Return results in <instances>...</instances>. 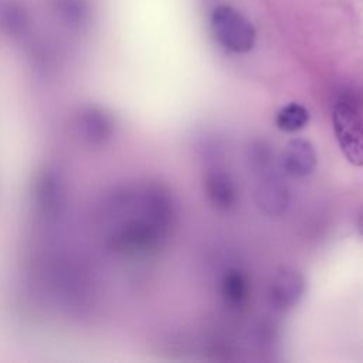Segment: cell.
<instances>
[{"instance_id": "3", "label": "cell", "mask_w": 363, "mask_h": 363, "mask_svg": "<svg viewBox=\"0 0 363 363\" xmlns=\"http://www.w3.org/2000/svg\"><path fill=\"white\" fill-rule=\"evenodd\" d=\"M333 133L345 159L363 166V118L349 102H339L332 112Z\"/></svg>"}, {"instance_id": "10", "label": "cell", "mask_w": 363, "mask_h": 363, "mask_svg": "<svg viewBox=\"0 0 363 363\" xmlns=\"http://www.w3.org/2000/svg\"><path fill=\"white\" fill-rule=\"evenodd\" d=\"M357 227H359V231L363 235V208L359 211V216H357Z\"/></svg>"}, {"instance_id": "1", "label": "cell", "mask_w": 363, "mask_h": 363, "mask_svg": "<svg viewBox=\"0 0 363 363\" xmlns=\"http://www.w3.org/2000/svg\"><path fill=\"white\" fill-rule=\"evenodd\" d=\"M16 96L0 84V170L14 177L26 157V140Z\"/></svg>"}, {"instance_id": "8", "label": "cell", "mask_w": 363, "mask_h": 363, "mask_svg": "<svg viewBox=\"0 0 363 363\" xmlns=\"http://www.w3.org/2000/svg\"><path fill=\"white\" fill-rule=\"evenodd\" d=\"M220 289L224 301L231 308H237L245 303L248 295V284L245 281V277L240 271L231 269L225 272L221 279Z\"/></svg>"}, {"instance_id": "9", "label": "cell", "mask_w": 363, "mask_h": 363, "mask_svg": "<svg viewBox=\"0 0 363 363\" xmlns=\"http://www.w3.org/2000/svg\"><path fill=\"white\" fill-rule=\"evenodd\" d=\"M308 121H309L308 109L298 102H289L284 105L275 115V123L278 129L289 133L303 129Z\"/></svg>"}, {"instance_id": "4", "label": "cell", "mask_w": 363, "mask_h": 363, "mask_svg": "<svg viewBox=\"0 0 363 363\" xmlns=\"http://www.w3.org/2000/svg\"><path fill=\"white\" fill-rule=\"evenodd\" d=\"M305 291V279L302 274L294 268L285 267L275 272L268 289L269 303L278 311L294 308L302 298Z\"/></svg>"}, {"instance_id": "6", "label": "cell", "mask_w": 363, "mask_h": 363, "mask_svg": "<svg viewBox=\"0 0 363 363\" xmlns=\"http://www.w3.org/2000/svg\"><path fill=\"white\" fill-rule=\"evenodd\" d=\"M257 201L262 211L268 214H279L288 204V190L282 180L271 173L269 166L264 170V176L257 186Z\"/></svg>"}, {"instance_id": "5", "label": "cell", "mask_w": 363, "mask_h": 363, "mask_svg": "<svg viewBox=\"0 0 363 363\" xmlns=\"http://www.w3.org/2000/svg\"><path fill=\"white\" fill-rule=\"evenodd\" d=\"M282 170L295 179L309 176L318 163L315 147L303 138H295L285 143L281 153Z\"/></svg>"}, {"instance_id": "2", "label": "cell", "mask_w": 363, "mask_h": 363, "mask_svg": "<svg viewBox=\"0 0 363 363\" xmlns=\"http://www.w3.org/2000/svg\"><path fill=\"white\" fill-rule=\"evenodd\" d=\"M211 31L217 43L231 52H247L255 44L252 24L230 6H218L213 10Z\"/></svg>"}, {"instance_id": "7", "label": "cell", "mask_w": 363, "mask_h": 363, "mask_svg": "<svg viewBox=\"0 0 363 363\" xmlns=\"http://www.w3.org/2000/svg\"><path fill=\"white\" fill-rule=\"evenodd\" d=\"M208 200L220 210L231 208L237 201V189L231 176L225 172H211L206 179Z\"/></svg>"}]
</instances>
